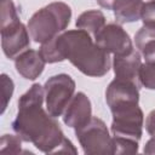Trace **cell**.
Returning <instances> with one entry per match:
<instances>
[{
	"label": "cell",
	"mask_w": 155,
	"mask_h": 155,
	"mask_svg": "<svg viewBox=\"0 0 155 155\" xmlns=\"http://www.w3.org/2000/svg\"><path fill=\"white\" fill-rule=\"evenodd\" d=\"M44 98L45 91L40 84H33L19 97L18 113L12 122L13 131L23 142L31 143L41 153L76 154L78 150L64 136L56 117L42 108Z\"/></svg>",
	"instance_id": "1"
},
{
	"label": "cell",
	"mask_w": 155,
	"mask_h": 155,
	"mask_svg": "<svg viewBox=\"0 0 155 155\" xmlns=\"http://www.w3.org/2000/svg\"><path fill=\"white\" fill-rule=\"evenodd\" d=\"M39 52L46 63L68 59L82 74L92 78L104 76L111 65L109 53L93 42L92 36L82 29L64 30L41 44Z\"/></svg>",
	"instance_id": "2"
},
{
	"label": "cell",
	"mask_w": 155,
	"mask_h": 155,
	"mask_svg": "<svg viewBox=\"0 0 155 155\" xmlns=\"http://www.w3.org/2000/svg\"><path fill=\"white\" fill-rule=\"evenodd\" d=\"M71 8L62 1H54L36 11L28 21L30 38L38 44H45L63 33L70 23Z\"/></svg>",
	"instance_id": "3"
},
{
	"label": "cell",
	"mask_w": 155,
	"mask_h": 155,
	"mask_svg": "<svg viewBox=\"0 0 155 155\" xmlns=\"http://www.w3.org/2000/svg\"><path fill=\"white\" fill-rule=\"evenodd\" d=\"M1 47L4 54L15 59L30 45L29 30L19 21L12 0L1 1Z\"/></svg>",
	"instance_id": "4"
},
{
	"label": "cell",
	"mask_w": 155,
	"mask_h": 155,
	"mask_svg": "<svg viewBox=\"0 0 155 155\" xmlns=\"http://www.w3.org/2000/svg\"><path fill=\"white\" fill-rule=\"evenodd\" d=\"M75 136L86 155L113 154V142L104 121L92 116L85 125L75 128Z\"/></svg>",
	"instance_id": "5"
},
{
	"label": "cell",
	"mask_w": 155,
	"mask_h": 155,
	"mask_svg": "<svg viewBox=\"0 0 155 155\" xmlns=\"http://www.w3.org/2000/svg\"><path fill=\"white\" fill-rule=\"evenodd\" d=\"M45 103L46 110L53 117L63 115L67 105L75 94V81L68 74H57L45 82Z\"/></svg>",
	"instance_id": "6"
},
{
	"label": "cell",
	"mask_w": 155,
	"mask_h": 155,
	"mask_svg": "<svg viewBox=\"0 0 155 155\" xmlns=\"http://www.w3.org/2000/svg\"><path fill=\"white\" fill-rule=\"evenodd\" d=\"M113 122L110 126L113 136L138 140L142 138L144 114L138 103L126 104L110 110Z\"/></svg>",
	"instance_id": "7"
},
{
	"label": "cell",
	"mask_w": 155,
	"mask_h": 155,
	"mask_svg": "<svg viewBox=\"0 0 155 155\" xmlns=\"http://www.w3.org/2000/svg\"><path fill=\"white\" fill-rule=\"evenodd\" d=\"M93 39L99 47L114 56L125 54L133 50L128 33L117 23L105 24Z\"/></svg>",
	"instance_id": "8"
},
{
	"label": "cell",
	"mask_w": 155,
	"mask_h": 155,
	"mask_svg": "<svg viewBox=\"0 0 155 155\" xmlns=\"http://www.w3.org/2000/svg\"><path fill=\"white\" fill-rule=\"evenodd\" d=\"M105 101L110 110L121 105L138 103L139 85L133 81L115 78L107 87Z\"/></svg>",
	"instance_id": "9"
},
{
	"label": "cell",
	"mask_w": 155,
	"mask_h": 155,
	"mask_svg": "<svg viewBox=\"0 0 155 155\" xmlns=\"http://www.w3.org/2000/svg\"><path fill=\"white\" fill-rule=\"evenodd\" d=\"M91 117L92 104L90 98L84 92L75 93L63 113V122L71 128H78L85 125Z\"/></svg>",
	"instance_id": "10"
},
{
	"label": "cell",
	"mask_w": 155,
	"mask_h": 155,
	"mask_svg": "<svg viewBox=\"0 0 155 155\" xmlns=\"http://www.w3.org/2000/svg\"><path fill=\"white\" fill-rule=\"evenodd\" d=\"M105 10H111L117 23H132L140 19L144 6L143 0H97Z\"/></svg>",
	"instance_id": "11"
},
{
	"label": "cell",
	"mask_w": 155,
	"mask_h": 155,
	"mask_svg": "<svg viewBox=\"0 0 155 155\" xmlns=\"http://www.w3.org/2000/svg\"><path fill=\"white\" fill-rule=\"evenodd\" d=\"M142 67L140 53L134 48L125 54L114 56L113 69L115 78L133 81L140 86L139 82V69Z\"/></svg>",
	"instance_id": "12"
},
{
	"label": "cell",
	"mask_w": 155,
	"mask_h": 155,
	"mask_svg": "<svg viewBox=\"0 0 155 155\" xmlns=\"http://www.w3.org/2000/svg\"><path fill=\"white\" fill-rule=\"evenodd\" d=\"M45 59L39 51L27 48L15 58V68L17 73L27 80L38 79L45 68Z\"/></svg>",
	"instance_id": "13"
},
{
	"label": "cell",
	"mask_w": 155,
	"mask_h": 155,
	"mask_svg": "<svg viewBox=\"0 0 155 155\" xmlns=\"http://www.w3.org/2000/svg\"><path fill=\"white\" fill-rule=\"evenodd\" d=\"M136 47L145 62H155V27L144 25L134 35Z\"/></svg>",
	"instance_id": "14"
},
{
	"label": "cell",
	"mask_w": 155,
	"mask_h": 155,
	"mask_svg": "<svg viewBox=\"0 0 155 155\" xmlns=\"http://www.w3.org/2000/svg\"><path fill=\"white\" fill-rule=\"evenodd\" d=\"M75 25L78 29H82L94 38L105 25V16L99 10H87L78 17Z\"/></svg>",
	"instance_id": "15"
},
{
	"label": "cell",
	"mask_w": 155,
	"mask_h": 155,
	"mask_svg": "<svg viewBox=\"0 0 155 155\" xmlns=\"http://www.w3.org/2000/svg\"><path fill=\"white\" fill-rule=\"evenodd\" d=\"M111 142H113V154H137L138 153V140L113 136Z\"/></svg>",
	"instance_id": "16"
},
{
	"label": "cell",
	"mask_w": 155,
	"mask_h": 155,
	"mask_svg": "<svg viewBox=\"0 0 155 155\" xmlns=\"http://www.w3.org/2000/svg\"><path fill=\"white\" fill-rule=\"evenodd\" d=\"M0 151L6 154H21L22 138L18 134H4L0 140Z\"/></svg>",
	"instance_id": "17"
},
{
	"label": "cell",
	"mask_w": 155,
	"mask_h": 155,
	"mask_svg": "<svg viewBox=\"0 0 155 155\" xmlns=\"http://www.w3.org/2000/svg\"><path fill=\"white\" fill-rule=\"evenodd\" d=\"M139 82L148 90H155V62H145L139 69Z\"/></svg>",
	"instance_id": "18"
},
{
	"label": "cell",
	"mask_w": 155,
	"mask_h": 155,
	"mask_svg": "<svg viewBox=\"0 0 155 155\" xmlns=\"http://www.w3.org/2000/svg\"><path fill=\"white\" fill-rule=\"evenodd\" d=\"M140 19L143 21L144 25H154L155 27V0H150L144 4Z\"/></svg>",
	"instance_id": "19"
},
{
	"label": "cell",
	"mask_w": 155,
	"mask_h": 155,
	"mask_svg": "<svg viewBox=\"0 0 155 155\" xmlns=\"http://www.w3.org/2000/svg\"><path fill=\"white\" fill-rule=\"evenodd\" d=\"M1 82H2V97H4L1 113H4L5 109H6V107H7L8 101H10L11 97H12L13 87H15V86H13V81H12L6 74H1Z\"/></svg>",
	"instance_id": "20"
},
{
	"label": "cell",
	"mask_w": 155,
	"mask_h": 155,
	"mask_svg": "<svg viewBox=\"0 0 155 155\" xmlns=\"http://www.w3.org/2000/svg\"><path fill=\"white\" fill-rule=\"evenodd\" d=\"M145 130H147V132L151 137H155V109L151 110L148 114V116H147V120H145Z\"/></svg>",
	"instance_id": "21"
},
{
	"label": "cell",
	"mask_w": 155,
	"mask_h": 155,
	"mask_svg": "<svg viewBox=\"0 0 155 155\" xmlns=\"http://www.w3.org/2000/svg\"><path fill=\"white\" fill-rule=\"evenodd\" d=\"M144 154H155V137H151L144 145Z\"/></svg>",
	"instance_id": "22"
},
{
	"label": "cell",
	"mask_w": 155,
	"mask_h": 155,
	"mask_svg": "<svg viewBox=\"0 0 155 155\" xmlns=\"http://www.w3.org/2000/svg\"><path fill=\"white\" fill-rule=\"evenodd\" d=\"M1 1H2V0H1Z\"/></svg>",
	"instance_id": "23"
}]
</instances>
